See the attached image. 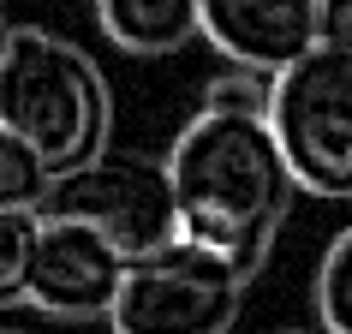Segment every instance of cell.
<instances>
[{"label":"cell","instance_id":"2","mask_svg":"<svg viewBox=\"0 0 352 334\" xmlns=\"http://www.w3.org/2000/svg\"><path fill=\"white\" fill-rule=\"evenodd\" d=\"M0 126H12L48 173L66 179L108 149V78L72 36L48 24H12L0 42Z\"/></svg>","mask_w":352,"mask_h":334},{"label":"cell","instance_id":"12","mask_svg":"<svg viewBox=\"0 0 352 334\" xmlns=\"http://www.w3.org/2000/svg\"><path fill=\"white\" fill-rule=\"evenodd\" d=\"M204 108H215V113H269V78L233 66V72H221L204 90Z\"/></svg>","mask_w":352,"mask_h":334},{"label":"cell","instance_id":"7","mask_svg":"<svg viewBox=\"0 0 352 334\" xmlns=\"http://www.w3.org/2000/svg\"><path fill=\"white\" fill-rule=\"evenodd\" d=\"M322 0H204V42L257 78H280L316 48Z\"/></svg>","mask_w":352,"mask_h":334},{"label":"cell","instance_id":"10","mask_svg":"<svg viewBox=\"0 0 352 334\" xmlns=\"http://www.w3.org/2000/svg\"><path fill=\"white\" fill-rule=\"evenodd\" d=\"M48 186H54L48 162L12 126H0V215L6 209H42L48 203Z\"/></svg>","mask_w":352,"mask_h":334},{"label":"cell","instance_id":"6","mask_svg":"<svg viewBox=\"0 0 352 334\" xmlns=\"http://www.w3.org/2000/svg\"><path fill=\"white\" fill-rule=\"evenodd\" d=\"M131 263L113 239H102L90 221L72 215H42V245H36V275H30V311L54 322H108L120 304Z\"/></svg>","mask_w":352,"mask_h":334},{"label":"cell","instance_id":"3","mask_svg":"<svg viewBox=\"0 0 352 334\" xmlns=\"http://www.w3.org/2000/svg\"><path fill=\"white\" fill-rule=\"evenodd\" d=\"M269 126L298 191L352 203V54L316 42L305 60L269 78Z\"/></svg>","mask_w":352,"mask_h":334},{"label":"cell","instance_id":"5","mask_svg":"<svg viewBox=\"0 0 352 334\" xmlns=\"http://www.w3.org/2000/svg\"><path fill=\"white\" fill-rule=\"evenodd\" d=\"M42 215H72V221H90L102 239H113L126 251V263H144L155 251H167L179 233V203H173V179H167V162H149V155H113L102 149L96 162H84L78 173L48 186V203Z\"/></svg>","mask_w":352,"mask_h":334},{"label":"cell","instance_id":"4","mask_svg":"<svg viewBox=\"0 0 352 334\" xmlns=\"http://www.w3.org/2000/svg\"><path fill=\"white\" fill-rule=\"evenodd\" d=\"M245 287H251V275L227 251L173 239L167 251L131 263L108 329L113 334H233L245 311Z\"/></svg>","mask_w":352,"mask_h":334},{"label":"cell","instance_id":"13","mask_svg":"<svg viewBox=\"0 0 352 334\" xmlns=\"http://www.w3.org/2000/svg\"><path fill=\"white\" fill-rule=\"evenodd\" d=\"M316 36H322V48L352 54V0H322L316 6Z\"/></svg>","mask_w":352,"mask_h":334},{"label":"cell","instance_id":"11","mask_svg":"<svg viewBox=\"0 0 352 334\" xmlns=\"http://www.w3.org/2000/svg\"><path fill=\"white\" fill-rule=\"evenodd\" d=\"M316 322L322 334H352V227H340L316 263Z\"/></svg>","mask_w":352,"mask_h":334},{"label":"cell","instance_id":"1","mask_svg":"<svg viewBox=\"0 0 352 334\" xmlns=\"http://www.w3.org/2000/svg\"><path fill=\"white\" fill-rule=\"evenodd\" d=\"M167 179H173V203H179V233L227 251L245 275L263 269L298 191L269 113L215 108H197V120L173 137Z\"/></svg>","mask_w":352,"mask_h":334},{"label":"cell","instance_id":"14","mask_svg":"<svg viewBox=\"0 0 352 334\" xmlns=\"http://www.w3.org/2000/svg\"><path fill=\"white\" fill-rule=\"evenodd\" d=\"M6 30H12V24H6V12H0V42H6Z\"/></svg>","mask_w":352,"mask_h":334},{"label":"cell","instance_id":"9","mask_svg":"<svg viewBox=\"0 0 352 334\" xmlns=\"http://www.w3.org/2000/svg\"><path fill=\"white\" fill-rule=\"evenodd\" d=\"M36 245H42V209H6L0 215V311L30 304Z\"/></svg>","mask_w":352,"mask_h":334},{"label":"cell","instance_id":"8","mask_svg":"<svg viewBox=\"0 0 352 334\" xmlns=\"http://www.w3.org/2000/svg\"><path fill=\"white\" fill-rule=\"evenodd\" d=\"M96 24L113 48L155 60L204 36V0H96Z\"/></svg>","mask_w":352,"mask_h":334}]
</instances>
